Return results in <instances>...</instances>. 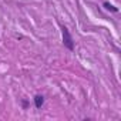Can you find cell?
<instances>
[{
  "instance_id": "obj_3",
  "label": "cell",
  "mask_w": 121,
  "mask_h": 121,
  "mask_svg": "<svg viewBox=\"0 0 121 121\" xmlns=\"http://www.w3.org/2000/svg\"><path fill=\"white\" fill-rule=\"evenodd\" d=\"M104 7H105L107 10H110V12H114V13H115V12H118V9H117V7H114L112 4H110L108 2H105V3H104Z\"/></svg>"
},
{
  "instance_id": "obj_1",
  "label": "cell",
  "mask_w": 121,
  "mask_h": 121,
  "mask_svg": "<svg viewBox=\"0 0 121 121\" xmlns=\"http://www.w3.org/2000/svg\"><path fill=\"white\" fill-rule=\"evenodd\" d=\"M61 36H63V44L67 50L73 51L74 50V40H73V36L70 34V30L66 27V26H61Z\"/></svg>"
},
{
  "instance_id": "obj_2",
  "label": "cell",
  "mask_w": 121,
  "mask_h": 121,
  "mask_svg": "<svg viewBox=\"0 0 121 121\" xmlns=\"http://www.w3.org/2000/svg\"><path fill=\"white\" fill-rule=\"evenodd\" d=\"M43 104H44V97L40 95V94L34 95V105H36V108H41Z\"/></svg>"
}]
</instances>
